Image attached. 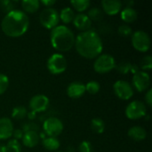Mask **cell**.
Returning <instances> with one entry per match:
<instances>
[{"label":"cell","instance_id":"cell-1","mask_svg":"<svg viewBox=\"0 0 152 152\" xmlns=\"http://www.w3.org/2000/svg\"><path fill=\"white\" fill-rule=\"evenodd\" d=\"M77 52L86 59H96L102 54L103 45L100 35L94 29L79 33L75 39Z\"/></svg>","mask_w":152,"mask_h":152},{"label":"cell","instance_id":"cell-2","mask_svg":"<svg viewBox=\"0 0 152 152\" xmlns=\"http://www.w3.org/2000/svg\"><path fill=\"white\" fill-rule=\"evenodd\" d=\"M29 26L28 16L20 10H13L4 15L1 21L2 31L10 37L24 35Z\"/></svg>","mask_w":152,"mask_h":152},{"label":"cell","instance_id":"cell-3","mask_svg":"<svg viewBox=\"0 0 152 152\" xmlns=\"http://www.w3.org/2000/svg\"><path fill=\"white\" fill-rule=\"evenodd\" d=\"M76 37L73 31L65 25H58L51 30L52 46L59 52H68L75 45Z\"/></svg>","mask_w":152,"mask_h":152},{"label":"cell","instance_id":"cell-4","mask_svg":"<svg viewBox=\"0 0 152 152\" xmlns=\"http://www.w3.org/2000/svg\"><path fill=\"white\" fill-rule=\"evenodd\" d=\"M116 61L110 54H100L94 61V69L99 74H106L116 68Z\"/></svg>","mask_w":152,"mask_h":152},{"label":"cell","instance_id":"cell-5","mask_svg":"<svg viewBox=\"0 0 152 152\" xmlns=\"http://www.w3.org/2000/svg\"><path fill=\"white\" fill-rule=\"evenodd\" d=\"M46 66L50 73L53 75H59L67 69L68 62L64 55L60 53H55L52 54L47 60Z\"/></svg>","mask_w":152,"mask_h":152},{"label":"cell","instance_id":"cell-6","mask_svg":"<svg viewBox=\"0 0 152 152\" xmlns=\"http://www.w3.org/2000/svg\"><path fill=\"white\" fill-rule=\"evenodd\" d=\"M39 21L41 25L48 29H53L60 21L59 12L53 7L44 9L39 14Z\"/></svg>","mask_w":152,"mask_h":152},{"label":"cell","instance_id":"cell-7","mask_svg":"<svg viewBox=\"0 0 152 152\" xmlns=\"http://www.w3.org/2000/svg\"><path fill=\"white\" fill-rule=\"evenodd\" d=\"M132 44L135 50L141 53H146L151 47V37L143 30H137L132 36Z\"/></svg>","mask_w":152,"mask_h":152},{"label":"cell","instance_id":"cell-8","mask_svg":"<svg viewBox=\"0 0 152 152\" xmlns=\"http://www.w3.org/2000/svg\"><path fill=\"white\" fill-rule=\"evenodd\" d=\"M63 123L61 119L55 117H50L46 118L43 123L44 132L48 137H56L60 135L63 131Z\"/></svg>","mask_w":152,"mask_h":152},{"label":"cell","instance_id":"cell-9","mask_svg":"<svg viewBox=\"0 0 152 152\" xmlns=\"http://www.w3.org/2000/svg\"><path fill=\"white\" fill-rule=\"evenodd\" d=\"M146 113V106L142 102L140 101H133L126 108V116L127 118L132 120L140 119L145 117Z\"/></svg>","mask_w":152,"mask_h":152},{"label":"cell","instance_id":"cell-10","mask_svg":"<svg viewBox=\"0 0 152 152\" xmlns=\"http://www.w3.org/2000/svg\"><path fill=\"white\" fill-rule=\"evenodd\" d=\"M113 90L115 94L121 100H129L134 95V89L126 81L118 80L113 85Z\"/></svg>","mask_w":152,"mask_h":152},{"label":"cell","instance_id":"cell-11","mask_svg":"<svg viewBox=\"0 0 152 152\" xmlns=\"http://www.w3.org/2000/svg\"><path fill=\"white\" fill-rule=\"evenodd\" d=\"M132 84L136 91H138L139 93H142L150 87L151 77L148 72L140 70L134 75Z\"/></svg>","mask_w":152,"mask_h":152},{"label":"cell","instance_id":"cell-12","mask_svg":"<svg viewBox=\"0 0 152 152\" xmlns=\"http://www.w3.org/2000/svg\"><path fill=\"white\" fill-rule=\"evenodd\" d=\"M49 104L50 101L47 96L44 94H37L30 99L28 107L31 111L35 113H40L45 111L49 107Z\"/></svg>","mask_w":152,"mask_h":152},{"label":"cell","instance_id":"cell-13","mask_svg":"<svg viewBox=\"0 0 152 152\" xmlns=\"http://www.w3.org/2000/svg\"><path fill=\"white\" fill-rule=\"evenodd\" d=\"M122 5H123V3L119 0H103V1H102V12L110 16L118 14L122 9Z\"/></svg>","mask_w":152,"mask_h":152},{"label":"cell","instance_id":"cell-14","mask_svg":"<svg viewBox=\"0 0 152 152\" xmlns=\"http://www.w3.org/2000/svg\"><path fill=\"white\" fill-rule=\"evenodd\" d=\"M86 93V86L78 81L72 82L67 87V94L71 99H78Z\"/></svg>","mask_w":152,"mask_h":152},{"label":"cell","instance_id":"cell-15","mask_svg":"<svg viewBox=\"0 0 152 152\" xmlns=\"http://www.w3.org/2000/svg\"><path fill=\"white\" fill-rule=\"evenodd\" d=\"M73 24L78 30H81V32L87 31L91 29L92 27V21L85 13L76 14L73 20Z\"/></svg>","mask_w":152,"mask_h":152},{"label":"cell","instance_id":"cell-16","mask_svg":"<svg viewBox=\"0 0 152 152\" xmlns=\"http://www.w3.org/2000/svg\"><path fill=\"white\" fill-rule=\"evenodd\" d=\"M13 132V125L10 118H0V140L9 139Z\"/></svg>","mask_w":152,"mask_h":152},{"label":"cell","instance_id":"cell-17","mask_svg":"<svg viewBox=\"0 0 152 152\" xmlns=\"http://www.w3.org/2000/svg\"><path fill=\"white\" fill-rule=\"evenodd\" d=\"M39 138L40 137H39L37 132L28 131V132H25L23 134L21 140H22V143L24 146H26L28 148H34L38 144Z\"/></svg>","mask_w":152,"mask_h":152},{"label":"cell","instance_id":"cell-18","mask_svg":"<svg viewBox=\"0 0 152 152\" xmlns=\"http://www.w3.org/2000/svg\"><path fill=\"white\" fill-rule=\"evenodd\" d=\"M127 134L131 139H133L134 141H136V142L143 141L147 137V132L145 131V129L139 126H132L128 130Z\"/></svg>","mask_w":152,"mask_h":152},{"label":"cell","instance_id":"cell-19","mask_svg":"<svg viewBox=\"0 0 152 152\" xmlns=\"http://www.w3.org/2000/svg\"><path fill=\"white\" fill-rule=\"evenodd\" d=\"M120 17L126 23H132L136 20L138 13L133 7H125L123 10H121Z\"/></svg>","mask_w":152,"mask_h":152},{"label":"cell","instance_id":"cell-20","mask_svg":"<svg viewBox=\"0 0 152 152\" xmlns=\"http://www.w3.org/2000/svg\"><path fill=\"white\" fill-rule=\"evenodd\" d=\"M20 4L25 13H34L40 7V2L38 0H23Z\"/></svg>","mask_w":152,"mask_h":152},{"label":"cell","instance_id":"cell-21","mask_svg":"<svg viewBox=\"0 0 152 152\" xmlns=\"http://www.w3.org/2000/svg\"><path fill=\"white\" fill-rule=\"evenodd\" d=\"M43 146L49 151H56L60 148V141L56 137H46L43 139Z\"/></svg>","mask_w":152,"mask_h":152},{"label":"cell","instance_id":"cell-22","mask_svg":"<svg viewBox=\"0 0 152 152\" xmlns=\"http://www.w3.org/2000/svg\"><path fill=\"white\" fill-rule=\"evenodd\" d=\"M75 15H76L75 12L71 7H65V8L61 9V12L59 13L60 20L63 23H67V24L73 21Z\"/></svg>","mask_w":152,"mask_h":152},{"label":"cell","instance_id":"cell-23","mask_svg":"<svg viewBox=\"0 0 152 152\" xmlns=\"http://www.w3.org/2000/svg\"><path fill=\"white\" fill-rule=\"evenodd\" d=\"M91 129L95 134H102L105 130V123L102 118H95L91 121Z\"/></svg>","mask_w":152,"mask_h":152},{"label":"cell","instance_id":"cell-24","mask_svg":"<svg viewBox=\"0 0 152 152\" xmlns=\"http://www.w3.org/2000/svg\"><path fill=\"white\" fill-rule=\"evenodd\" d=\"M90 4L91 3L89 0H72L70 2L71 6L79 13H82V12L87 10V8L90 6Z\"/></svg>","mask_w":152,"mask_h":152},{"label":"cell","instance_id":"cell-25","mask_svg":"<svg viewBox=\"0 0 152 152\" xmlns=\"http://www.w3.org/2000/svg\"><path fill=\"white\" fill-rule=\"evenodd\" d=\"M103 12L98 7H93L88 11L86 14L91 21H101L103 19Z\"/></svg>","mask_w":152,"mask_h":152},{"label":"cell","instance_id":"cell-26","mask_svg":"<svg viewBox=\"0 0 152 152\" xmlns=\"http://www.w3.org/2000/svg\"><path fill=\"white\" fill-rule=\"evenodd\" d=\"M27 110L23 106H17L12 110V118L16 120H20L27 116Z\"/></svg>","mask_w":152,"mask_h":152},{"label":"cell","instance_id":"cell-27","mask_svg":"<svg viewBox=\"0 0 152 152\" xmlns=\"http://www.w3.org/2000/svg\"><path fill=\"white\" fill-rule=\"evenodd\" d=\"M6 152H21V146L17 140H9L5 145Z\"/></svg>","mask_w":152,"mask_h":152},{"label":"cell","instance_id":"cell-28","mask_svg":"<svg viewBox=\"0 0 152 152\" xmlns=\"http://www.w3.org/2000/svg\"><path fill=\"white\" fill-rule=\"evenodd\" d=\"M0 8L3 12L8 13L13 10H15V2L12 0H1L0 1Z\"/></svg>","mask_w":152,"mask_h":152},{"label":"cell","instance_id":"cell-29","mask_svg":"<svg viewBox=\"0 0 152 152\" xmlns=\"http://www.w3.org/2000/svg\"><path fill=\"white\" fill-rule=\"evenodd\" d=\"M86 86V92H88L90 94H96L100 89H101V86L97 81H89Z\"/></svg>","mask_w":152,"mask_h":152},{"label":"cell","instance_id":"cell-30","mask_svg":"<svg viewBox=\"0 0 152 152\" xmlns=\"http://www.w3.org/2000/svg\"><path fill=\"white\" fill-rule=\"evenodd\" d=\"M131 66H132V63L129 62V61H122L120 62L119 64L116 65V69L122 75H126V74H128L130 72V69H131Z\"/></svg>","mask_w":152,"mask_h":152},{"label":"cell","instance_id":"cell-31","mask_svg":"<svg viewBox=\"0 0 152 152\" xmlns=\"http://www.w3.org/2000/svg\"><path fill=\"white\" fill-rule=\"evenodd\" d=\"M142 71H145V70H151L152 68V57L151 55H146L144 56L142 61H141V63H140V66H139Z\"/></svg>","mask_w":152,"mask_h":152},{"label":"cell","instance_id":"cell-32","mask_svg":"<svg viewBox=\"0 0 152 152\" xmlns=\"http://www.w3.org/2000/svg\"><path fill=\"white\" fill-rule=\"evenodd\" d=\"M9 86V79L8 77L4 74L0 73V95L5 93Z\"/></svg>","mask_w":152,"mask_h":152},{"label":"cell","instance_id":"cell-33","mask_svg":"<svg viewBox=\"0 0 152 152\" xmlns=\"http://www.w3.org/2000/svg\"><path fill=\"white\" fill-rule=\"evenodd\" d=\"M118 32L121 37H129L132 34V28L127 24H123L118 27Z\"/></svg>","mask_w":152,"mask_h":152},{"label":"cell","instance_id":"cell-34","mask_svg":"<svg viewBox=\"0 0 152 152\" xmlns=\"http://www.w3.org/2000/svg\"><path fill=\"white\" fill-rule=\"evenodd\" d=\"M79 152H93V146L90 142L83 141L78 146Z\"/></svg>","mask_w":152,"mask_h":152},{"label":"cell","instance_id":"cell-35","mask_svg":"<svg viewBox=\"0 0 152 152\" xmlns=\"http://www.w3.org/2000/svg\"><path fill=\"white\" fill-rule=\"evenodd\" d=\"M37 129H38V126L35 123L28 122V123H26V124L23 125L21 130L23 131V133H25V132H28V131H36V132H37Z\"/></svg>","mask_w":152,"mask_h":152},{"label":"cell","instance_id":"cell-36","mask_svg":"<svg viewBox=\"0 0 152 152\" xmlns=\"http://www.w3.org/2000/svg\"><path fill=\"white\" fill-rule=\"evenodd\" d=\"M23 131L21 130V129H13V132H12V136L13 137V139L14 140H20V139H21L22 138V136H23Z\"/></svg>","mask_w":152,"mask_h":152},{"label":"cell","instance_id":"cell-37","mask_svg":"<svg viewBox=\"0 0 152 152\" xmlns=\"http://www.w3.org/2000/svg\"><path fill=\"white\" fill-rule=\"evenodd\" d=\"M145 102L149 107L152 106V89H149L145 95Z\"/></svg>","mask_w":152,"mask_h":152},{"label":"cell","instance_id":"cell-38","mask_svg":"<svg viewBox=\"0 0 152 152\" xmlns=\"http://www.w3.org/2000/svg\"><path fill=\"white\" fill-rule=\"evenodd\" d=\"M55 3H56V1H54V0H42L40 2V4H42L43 5H45L46 8L52 7Z\"/></svg>","mask_w":152,"mask_h":152},{"label":"cell","instance_id":"cell-39","mask_svg":"<svg viewBox=\"0 0 152 152\" xmlns=\"http://www.w3.org/2000/svg\"><path fill=\"white\" fill-rule=\"evenodd\" d=\"M139 71H140V67H139L137 64H133V63H132L130 72H131V73H133V74L134 75L135 73H137V72H139Z\"/></svg>","mask_w":152,"mask_h":152},{"label":"cell","instance_id":"cell-40","mask_svg":"<svg viewBox=\"0 0 152 152\" xmlns=\"http://www.w3.org/2000/svg\"><path fill=\"white\" fill-rule=\"evenodd\" d=\"M27 117H28V118L29 120L33 121V120H35L36 118H37V113H35V112H33V111L30 110L29 112L27 113Z\"/></svg>","mask_w":152,"mask_h":152},{"label":"cell","instance_id":"cell-41","mask_svg":"<svg viewBox=\"0 0 152 152\" xmlns=\"http://www.w3.org/2000/svg\"><path fill=\"white\" fill-rule=\"evenodd\" d=\"M125 4H126V7H133L134 2V1H126Z\"/></svg>","mask_w":152,"mask_h":152},{"label":"cell","instance_id":"cell-42","mask_svg":"<svg viewBox=\"0 0 152 152\" xmlns=\"http://www.w3.org/2000/svg\"><path fill=\"white\" fill-rule=\"evenodd\" d=\"M0 152H6L5 145H0Z\"/></svg>","mask_w":152,"mask_h":152},{"label":"cell","instance_id":"cell-43","mask_svg":"<svg viewBox=\"0 0 152 152\" xmlns=\"http://www.w3.org/2000/svg\"><path fill=\"white\" fill-rule=\"evenodd\" d=\"M67 152H75V151H74V149L72 147H69L68 150H67Z\"/></svg>","mask_w":152,"mask_h":152},{"label":"cell","instance_id":"cell-44","mask_svg":"<svg viewBox=\"0 0 152 152\" xmlns=\"http://www.w3.org/2000/svg\"><path fill=\"white\" fill-rule=\"evenodd\" d=\"M55 152H63V151H55Z\"/></svg>","mask_w":152,"mask_h":152}]
</instances>
